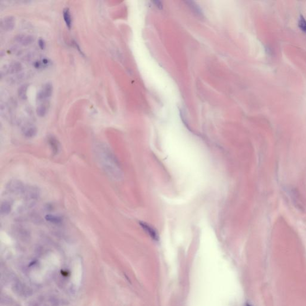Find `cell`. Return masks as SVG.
I'll return each mask as SVG.
<instances>
[{
	"mask_svg": "<svg viewBox=\"0 0 306 306\" xmlns=\"http://www.w3.org/2000/svg\"><path fill=\"white\" fill-rule=\"evenodd\" d=\"M298 26L301 31H303L306 34V19L303 15L300 16L298 21Z\"/></svg>",
	"mask_w": 306,
	"mask_h": 306,
	"instance_id": "obj_14",
	"label": "cell"
},
{
	"mask_svg": "<svg viewBox=\"0 0 306 306\" xmlns=\"http://www.w3.org/2000/svg\"><path fill=\"white\" fill-rule=\"evenodd\" d=\"M291 197L292 200L293 201L294 204L295 205L296 208H298L299 209H302V203H301V200L300 198V196L297 191V190L294 188L291 190Z\"/></svg>",
	"mask_w": 306,
	"mask_h": 306,
	"instance_id": "obj_4",
	"label": "cell"
},
{
	"mask_svg": "<svg viewBox=\"0 0 306 306\" xmlns=\"http://www.w3.org/2000/svg\"><path fill=\"white\" fill-rule=\"evenodd\" d=\"M47 104L45 102L39 105L37 108V114L40 117H43L46 115L47 111Z\"/></svg>",
	"mask_w": 306,
	"mask_h": 306,
	"instance_id": "obj_13",
	"label": "cell"
},
{
	"mask_svg": "<svg viewBox=\"0 0 306 306\" xmlns=\"http://www.w3.org/2000/svg\"><path fill=\"white\" fill-rule=\"evenodd\" d=\"M28 84H23L21 85L18 89V96L21 99H26L27 97V90H28Z\"/></svg>",
	"mask_w": 306,
	"mask_h": 306,
	"instance_id": "obj_9",
	"label": "cell"
},
{
	"mask_svg": "<svg viewBox=\"0 0 306 306\" xmlns=\"http://www.w3.org/2000/svg\"><path fill=\"white\" fill-rule=\"evenodd\" d=\"M24 191H26L25 196L28 199H35L38 196V191L34 188H28Z\"/></svg>",
	"mask_w": 306,
	"mask_h": 306,
	"instance_id": "obj_12",
	"label": "cell"
},
{
	"mask_svg": "<svg viewBox=\"0 0 306 306\" xmlns=\"http://www.w3.org/2000/svg\"><path fill=\"white\" fill-rule=\"evenodd\" d=\"M15 25V19L12 16L5 17L1 21V27L5 31H10L13 30Z\"/></svg>",
	"mask_w": 306,
	"mask_h": 306,
	"instance_id": "obj_2",
	"label": "cell"
},
{
	"mask_svg": "<svg viewBox=\"0 0 306 306\" xmlns=\"http://www.w3.org/2000/svg\"><path fill=\"white\" fill-rule=\"evenodd\" d=\"M17 41L23 45H28L34 40V38L29 35H19L16 38Z\"/></svg>",
	"mask_w": 306,
	"mask_h": 306,
	"instance_id": "obj_6",
	"label": "cell"
},
{
	"mask_svg": "<svg viewBox=\"0 0 306 306\" xmlns=\"http://www.w3.org/2000/svg\"><path fill=\"white\" fill-rule=\"evenodd\" d=\"M11 210H12V206L9 202L4 201L2 203L0 208V211L1 214L4 215L9 214L11 212Z\"/></svg>",
	"mask_w": 306,
	"mask_h": 306,
	"instance_id": "obj_10",
	"label": "cell"
},
{
	"mask_svg": "<svg viewBox=\"0 0 306 306\" xmlns=\"http://www.w3.org/2000/svg\"><path fill=\"white\" fill-rule=\"evenodd\" d=\"M63 16L64 20L66 23V26L68 27V28H71L72 20H71V14H70V12H69V10L68 8H65L63 9Z\"/></svg>",
	"mask_w": 306,
	"mask_h": 306,
	"instance_id": "obj_8",
	"label": "cell"
},
{
	"mask_svg": "<svg viewBox=\"0 0 306 306\" xmlns=\"http://www.w3.org/2000/svg\"><path fill=\"white\" fill-rule=\"evenodd\" d=\"M50 144H51V146L52 147V150L54 151H56L58 150V142H57V141L55 139V138H52L50 139L49 140Z\"/></svg>",
	"mask_w": 306,
	"mask_h": 306,
	"instance_id": "obj_17",
	"label": "cell"
},
{
	"mask_svg": "<svg viewBox=\"0 0 306 306\" xmlns=\"http://www.w3.org/2000/svg\"><path fill=\"white\" fill-rule=\"evenodd\" d=\"M14 291L17 293L19 295H29V292H30V291L26 288L24 286V285L21 283L20 282H17L14 285Z\"/></svg>",
	"mask_w": 306,
	"mask_h": 306,
	"instance_id": "obj_5",
	"label": "cell"
},
{
	"mask_svg": "<svg viewBox=\"0 0 306 306\" xmlns=\"http://www.w3.org/2000/svg\"><path fill=\"white\" fill-rule=\"evenodd\" d=\"M38 45L41 49H44L45 48V42L43 39H40L38 40Z\"/></svg>",
	"mask_w": 306,
	"mask_h": 306,
	"instance_id": "obj_18",
	"label": "cell"
},
{
	"mask_svg": "<svg viewBox=\"0 0 306 306\" xmlns=\"http://www.w3.org/2000/svg\"><path fill=\"white\" fill-rule=\"evenodd\" d=\"M46 220L48 222H50L51 223L53 224H59L61 222V218L59 216H55V215H47L45 217Z\"/></svg>",
	"mask_w": 306,
	"mask_h": 306,
	"instance_id": "obj_15",
	"label": "cell"
},
{
	"mask_svg": "<svg viewBox=\"0 0 306 306\" xmlns=\"http://www.w3.org/2000/svg\"><path fill=\"white\" fill-rule=\"evenodd\" d=\"M53 91L52 85L50 83L45 84L41 89L39 91L37 94V98L39 101H44L46 99L49 98Z\"/></svg>",
	"mask_w": 306,
	"mask_h": 306,
	"instance_id": "obj_1",
	"label": "cell"
},
{
	"mask_svg": "<svg viewBox=\"0 0 306 306\" xmlns=\"http://www.w3.org/2000/svg\"><path fill=\"white\" fill-rule=\"evenodd\" d=\"M22 69V65L19 62H15L11 63L10 65L5 68V72L8 73H14L16 72H19Z\"/></svg>",
	"mask_w": 306,
	"mask_h": 306,
	"instance_id": "obj_7",
	"label": "cell"
},
{
	"mask_svg": "<svg viewBox=\"0 0 306 306\" xmlns=\"http://www.w3.org/2000/svg\"><path fill=\"white\" fill-rule=\"evenodd\" d=\"M141 226H142V227L145 230L147 233H148L150 234V235L153 237L155 239H157V233L156 231H155V230L154 229H153L152 227H151L150 226H149L148 224H145V223H144V222H142L141 223Z\"/></svg>",
	"mask_w": 306,
	"mask_h": 306,
	"instance_id": "obj_11",
	"label": "cell"
},
{
	"mask_svg": "<svg viewBox=\"0 0 306 306\" xmlns=\"http://www.w3.org/2000/svg\"><path fill=\"white\" fill-rule=\"evenodd\" d=\"M36 133H37V129L34 126L28 127L27 129H26L25 132V135L28 138H32L34 137L36 135Z\"/></svg>",
	"mask_w": 306,
	"mask_h": 306,
	"instance_id": "obj_16",
	"label": "cell"
},
{
	"mask_svg": "<svg viewBox=\"0 0 306 306\" xmlns=\"http://www.w3.org/2000/svg\"><path fill=\"white\" fill-rule=\"evenodd\" d=\"M8 190L14 193H22L24 191L25 189L22 184L17 181V180H13L11 181L9 184H8Z\"/></svg>",
	"mask_w": 306,
	"mask_h": 306,
	"instance_id": "obj_3",
	"label": "cell"
}]
</instances>
